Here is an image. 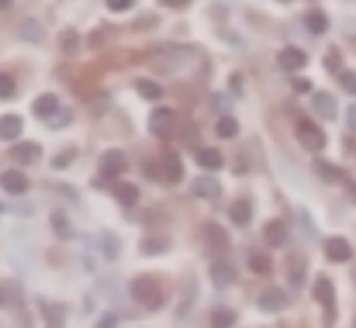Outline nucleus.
Returning a JSON list of instances; mask_svg holds the SVG:
<instances>
[{
  "mask_svg": "<svg viewBox=\"0 0 356 328\" xmlns=\"http://www.w3.org/2000/svg\"><path fill=\"white\" fill-rule=\"evenodd\" d=\"M287 304H291V297H287V290H284V287H266V290L256 297V308H259V311H266V315H280Z\"/></svg>",
  "mask_w": 356,
  "mask_h": 328,
  "instance_id": "obj_5",
  "label": "nucleus"
},
{
  "mask_svg": "<svg viewBox=\"0 0 356 328\" xmlns=\"http://www.w3.org/2000/svg\"><path fill=\"white\" fill-rule=\"evenodd\" d=\"M124 170H128L124 152H118V149H108V152L101 156V173H104V177H111V180H115V177H121Z\"/></svg>",
  "mask_w": 356,
  "mask_h": 328,
  "instance_id": "obj_13",
  "label": "nucleus"
},
{
  "mask_svg": "<svg viewBox=\"0 0 356 328\" xmlns=\"http://www.w3.org/2000/svg\"><path fill=\"white\" fill-rule=\"evenodd\" d=\"M353 280H356V273H353Z\"/></svg>",
  "mask_w": 356,
  "mask_h": 328,
  "instance_id": "obj_54",
  "label": "nucleus"
},
{
  "mask_svg": "<svg viewBox=\"0 0 356 328\" xmlns=\"http://www.w3.org/2000/svg\"><path fill=\"white\" fill-rule=\"evenodd\" d=\"M59 42H63V52H66V56H76V52H80V35H76V31H63Z\"/></svg>",
  "mask_w": 356,
  "mask_h": 328,
  "instance_id": "obj_33",
  "label": "nucleus"
},
{
  "mask_svg": "<svg viewBox=\"0 0 356 328\" xmlns=\"http://www.w3.org/2000/svg\"><path fill=\"white\" fill-rule=\"evenodd\" d=\"M173 124H177V110L173 108H156L149 114V131L152 135H170Z\"/></svg>",
  "mask_w": 356,
  "mask_h": 328,
  "instance_id": "obj_10",
  "label": "nucleus"
},
{
  "mask_svg": "<svg viewBox=\"0 0 356 328\" xmlns=\"http://www.w3.org/2000/svg\"><path fill=\"white\" fill-rule=\"evenodd\" d=\"M346 38H353V42H356V17H350V21H346Z\"/></svg>",
  "mask_w": 356,
  "mask_h": 328,
  "instance_id": "obj_49",
  "label": "nucleus"
},
{
  "mask_svg": "<svg viewBox=\"0 0 356 328\" xmlns=\"http://www.w3.org/2000/svg\"><path fill=\"white\" fill-rule=\"evenodd\" d=\"M294 135H298V142L308 149V152H325V145H329V135L322 131V124H315V121H308V117H298V124H294Z\"/></svg>",
  "mask_w": 356,
  "mask_h": 328,
  "instance_id": "obj_3",
  "label": "nucleus"
},
{
  "mask_svg": "<svg viewBox=\"0 0 356 328\" xmlns=\"http://www.w3.org/2000/svg\"><path fill=\"white\" fill-rule=\"evenodd\" d=\"M21 124H24V121H21L17 114H3V117H0V138H3V142H14V145H17Z\"/></svg>",
  "mask_w": 356,
  "mask_h": 328,
  "instance_id": "obj_25",
  "label": "nucleus"
},
{
  "mask_svg": "<svg viewBox=\"0 0 356 328\" xmlns=\"http://www.w3.org/2000/svg\"><path fill=\"white\" fill-rule=\"evenodd\" d=\"M346 124H350V131H356V104H350L346 110Z\"/></svg>",
  "mask_w": 356,
  "mask_h": 328,
  "instance_id": "obj_48",
  "label": "nucleus"
},
{
  "mask_svg": "<svg viewBox=\"0 0 356 328\" xmlns=\"http://www.w3.org/2000/svg\"><path fill=\"white\" fill-rule=\"evenodd\" d=\"M201 238L208 242V249H225V252H229V245H232L229 231H225L222 224H215V221H204V224H201Z\"/></svg>",
  "mask_w": 356,
  "mask_h": 328,
  "instance_id": "obj_8",
  "label": "nucleus"
},
{
  "mask_svg": "<svg viewBox=\"0 0 356 328\" xmlns=\"http://www.w3.org/2000/svg\"><path fill=\"white\" fill-rule=\"evenodd\" d=\"M97 328H118V315H115V311L101 315V318H97Z\"/></svg>",
  "mask_w": 356,
  "mask_h": 328,
  "instance_id": "obj_39",
  "label": "nucleus"
},
{
  "mask_svg": "<svg viewBox=\"0 0 356 328\" xmlns=\"http://www.w3.org/2000/svg\"><path fill=\"white\" fill-rule=\"evenodd\" d=\"M277 63H280V69H287V73H301V69L308 66V52L298 49V45H287V49H280Z\"/></svg>",
  "mask_w": 356,
  "mask_h": 328,
  "instance_id": "obj_6",
  "label": "nucleus"
},
{
  "mask_svg": "<svg viewBox=\"0 0 356 328\" xmlns=\"http://www.w3.org/2000/svg\"><path fill=\"white\" fill-rule=\"evenodd\" d=\"M191 190H194V197H201V201H218V197H222V183H218L215 177H197Z\"/></svg>",
  "mask_w": 356,
  "mask_h": 328,
  "instance_id": "obj_15",
  "label": "nucleus"
},
{
  "mask_svg": "<svg viewBox=\"0 0 356 328\" xmlns=\"http://www.w3.org/2000/svg\"><path fill=\"white\" fill-rule=\"evenodd\" d=\"M305 266H308V259L301 252L287 256V284H291V290H301L305 287Z\"/></svg>",
  "mask_w": 356,
  "mask_h": 328,
  "instance_id": "obj_14",
  "label": "nucleus"
},
{
  "mask_svg": "<svg viewBox=\"0 0 356 328\" xmlns=\"http://www.w3.org/2000/svg\"><path fill=\"white\" fill-rule=\"evenodd\" d=\"M142 173H145V177H163V170H159L156 163H142Z\"/></svg>",
  "mask_w": 356,
  "mask_h": 328,
  "instance_id": "obj_46",
  "label": "nucleus"
},
{
  "mask_svg": "<svg viewBox=\"0 0 356 328\" xmlns=\"http://www.w3.org/2000/svg\"><path fill=\"white\" fill-rule=\"evenodd\" d=\"M28 187H31V183H28V177H24L21 170H3V173H0V190H3V194L21 197Z\"/></svg>",
  "mask_w": 356,
  "mask_h": 328,
  "instance_id": "obj_7",
  "label": "nucleus"
},
{
  "mask_svg": "<svg viewBox=\"0 0 356 328\" xmlns=\"http://www.w3.org/2000/svg\"><path fill=\"white\" fill-rule=\"evenodd\" d=\"M135 90H138L145 101H163V87H159L156 80H138V83H135Z\"/></svg>",
  "mask_w": 356,
  "mask_h": 328,
  "instance_id": "obj_31",
  "label": "nucleus"
},
{
  "mask_svg": "<svg viewBox=\"0 0 356 328\" xmlns=\"http://www.w3.org/2000/svg\"><path fill=\"white\" fill-rule=\"evenodd\" d=\"M215 135H218V138H236L238 135V121L232 117V114H222V117H218V124H215Z\"/></svg>",
  "mask_w": 356,
  "mask_h": 328,
  "instance_id": "obj_28",
  "label": "nucleus"
},
{
  "mask_svg": "<svg viewBox=\"0 0 356 328\" xmlns=\"http://www.w3.org/2000/svg\"><path fill=\"white\" fill-rule=\"evenodd\" d=\"M170 249H173V238H170V235H149V238L138 242V252H142V256H163V252H170Z\"/></svg>",
  "mask_w": 356,
  "mask_h": 328,
  "instance_id": "obj_16",
  "label": "nucleus"
},
{
  "mask_svg": "<svg viewBox=\"0 0 356 328\" xmlns=\"http://www.w3.org/2000/svg\"><path fill=\"white\" fill-rule=\"evenodd\" d=\"M152 24H156V17H152V14H145V17H138V21H135V28H138V31H142V28L149 31Z\"/></svg>",
  "mask_w": 356,
  "mask_h": 328,
  "instance_id": "obj_45",
  "label": "nucleus"
},
{
  "mask_svg": "<svg viewBox=\"0 0 356 328\" xmlns=\"http://www.w3.org/2000/svg\"><path fill=\"white\" fill-rule=\"evenodd\" d=\"M229 218H232V224L245 228V224L252 221V201H249V197H238L236 204L229 208Z\"/></svg>",
  "mask_w": 356,
  "mask_h": 328,
  "instance_id": "obj_23",
  "label": "nucleus"
},
{
  "mask_svg": "<svg viewBox=\"0 0 356 328\" xmlns=\"http://www.w3.org/2000/svg\"><path fill=\"white\" fill-rule=\"evenodd\" d=\"M14 90H17V83H14V76H10V73H0V101H7V97H14Z\"/></svg>",
  "mask_w": 356,
  "mask_h": 328,
  "instance_id": "obj_35",
  "label": "nucleus"
},
{
  "mask_svg": "<svg viewBox=\"0 0 356 328\" xmlns=\"http://www.w3.org/2000/svg\"><path fill=\"white\" fill-rule=\"evenodd\" d=\"M305 28H308L312 35H325V31H329V14L318 10V7L308 10V14H305Z\"/></svg>",
  "mask_w": 356,
  "mask_h": 328,
  "instance_id": "obj_26",
  "label": "nucleus"
},
{
  "mask_svg": "<svg viewBox=\"0 0 356 328\" xmlns=\"http://www.w3.org/2000/svg\"><path fill=\"white\" fill-rule=\"evenodd\" d=\"M17 35H21L24 42H35V45H38V42H45V28H42V24H38L35 17H28V21H21V28H17Z\"/></svg>",
  "mask_w": 356,
  "mask_h": 328,
  "instance_id": "obj_27",
  "label": "nucleus"
},
{
  "mask_svg": "<svg viewBox=\"0 0 356 328\" xmlns=\"http://www.w3.org/2000/svg\"><path fill=\"white\" fill-rule=\"evenodd\" d=\"M10 3H14V0H0V10H7V7H10Z\"/></svg>",
  "mask_w": 356,
  "mask_h": 328,
  "instance_id": "obj_52",
  "label": "nucleus"
},
{
  "mask_svg": "<svg viewBox=\"0 0 356 328\" xmlns=\"http://www.w3.org/2000/svg\"><path fill=\"white\" fill-rule=\"evenodd\" d=\"M211 328H236V311L232 308H215L211 311Z\"/></svg>",
  "mask_w": 356,
  "mask_h": 328,
  "instance_id": "obj_30",
  "label": "nucleus"
},
{
  "mask_svg": "<svg viewBox=\"0 0 356 328\" xmlns=\"http://www.w3.org/2000/svg\"><path fill=\"white\" fill-rule=\"evenodd\" d=\"M249 270H252L256 277H266V273L273 270V263H270L266 252H249Z\"/></svg>",
  "mask_w": 356,
  "mask_h": 328,
  "instance_id": "obj_29",
  "label": "nucleus"
},
{
  "mask_svg": "<svg viewBox=\"0 0 356 328\" xmlns=\"http://www.w3.org/2000/svg\"><path fill=\"white\" fill-rule=\"evenodd\" d=\"M70 163H73V149H66L63 156H56V159H52V170H66Z\"/></svg>",
  "mask_w": 356,
  "mask_h": 328,
  "instance_id": "obj_38",
  "label": "nucleus"
},
{
  "mask_svg": "<svg viewBox=\"0 0 356 328\" xmlns=\"http://www.w3.org/2000/svg\"><path fill=\"white\" fill-rule=\"evenodd\" d=\"M111 194H115V201H118L121 208H135V204H138V187H135V183L118 180V183L111 187Z\"/></svg>",
  "mask_w": 356,
  "mask_h": 328,
  "instance_id": "obj_22",
  "label": "nucleus"
},
{
  "mask_svg": "<svg viewBox=\"0 0 356 328\" xmlns=\"http://www.w3.org/2000/svg\"><path fill=\"white\" fill-rule=\"evenodd\" d=\"M70 117H73L70 110H59V114H56V117L49 121V128H59V124H70Z\"/></svg>",
  "mask_w": 356,
  "mask_h": 328,
  "instance_id": "obj_42",
  "label": "nucleus"
},
{
  "mask_svg": "<svg viewBox=\"0 0 356 328\" xmlns=\"http://www.w3.org/2000/svg\"><path fill=\"white\" fill-rule=\"evenodd\" d=\"M10 159H17L21 166H28V163L42 159V145H38V142H17V145L10 149Z\"/></svg>",
  "mask_w": 356,
  "mask_h": 328,
  "instance_id": "obj_19",
  "label": "nucleus"
},
{
  "mask_svg": "<svg viewBox=\"0 0 356 328\" xmlns=\"http://www.w3.org/2000/svg\"><path fill=\"white\" fill-rule=\"evenodd\" d=\"M339 87H343L350 97H356V69H343V73H339Z\"/></svg>",
  "mask_w": 356,
  "mask_h": 328,
  "instance_id": "obj_34",
  "label": "nucleus"
},
{
  "mask_svg": "<svg viewBox=\"0 0 356 328\" xmlns=\"http://www.w3.org/2000/svg\"><path fill=\"white\" fill-rule=\"evenodd\" d=\"M325 63H329V69H339V73H343V56H339V52H329Z\"/></svg>",
  "mask_w": 356,
  "mask_h": 328,
  "instance_id": "obj_43",
  "label": "nucleus"
},
{
  "mask_svg": "<svg viewBox=\"0 0 356 328\" xmlns=\"http://www.w3.org/2000/svg\"><path fill=\"white\" fill-rule=\"evenodd\" d=\"M163 7H170V10H184V7H191V0H159Z\"/></svg>",
  "mask_w": 356,
  "mask_h": 328,
  "instance_id": "obj_44",
  "label": "nucleus"
},
{
  "mask_svg": "<svg viewBox=\"0 0 356 328\" xmlns=\"http://www.w3.org/2000/svg\"><path fill=\"white\" fill-rule=\"evenodd\" d=\"M59 110L63 108H59V97H56V94H38V97L31 101V114L42 117V121H52Z\"/></svg>",
  "mask_w": 356,
  "mask_h": 328,
  "instance_id": "obj_11",
  "label": "nucleus"
},
{
  "mask_svg": "<svg viewBox=\"0 0 356 328\" xmlns=\"http://www.w3.org/2000/svg\"><path fill=\"white\" fill-rule=\"evenodd\" d=\"M3 304H7V290L0 287V308H3Z\"/></svg>",
  "mask_w": 356,
  "mask_h": 328,
  "instance_id": "obj_51",
  "label": "nucleus"
},
{
  "mask_svg": "<svg viewBox=\"0 0 356 328\" xmlns=\"http://www.w3.org/2000/svg\"><path fill=\"white\" fill-rule=\"evenodd\" d=\"M121 252V245H118V235H104V256L108 259H115Z\"/></svg>",
  "mask_w": 356,
  "mask_h": 328,
  "instance_id": "obj_36",
  "label": "nucleus"
},
{
  "mask_svg": "<svg viewBox=\"0 0 356 328\" xmlns=\"http://www.w3.org/2000/svg\"><path fill=\"white\" fill-rule=\"evenodd\" d=\"M294 90H298V94H315V90H312V80H305V76H294Z\"/></svg>",
  "mask_w": 356,
  "mask_h": 328,
  "instance_id": "obj_40",
  "label": "nucleus"
},
{
  "mask_svg": "<svg viewBox=\"0 0 356 328\" xmlns=\"http://www.w3.org/2000/svg\"><path fill=\"white\" fill-rule=\"evenodd\" d=\"M197 166L208 170V173H215V170L225 166V156H222L218 149H197Z\"/></svg>",
  "mask_w": 356,
  "mask_h": 328,
  "instance_id": "obj_24",
  "label": "nucleus"
},
{
  "mask_svg": "<svg viewBox=\"0 0 356 328\" xmlns=\"http://www.w3.org/2000/svg\"><path fill=\"white\" fill-rule=\"evenodd\" d=\"M52 228L66 235V231H70V221H66V218H63V215H59V211H56V215H52Z\"/></svg>",
  "mask_w": 356,
  "mask_h": 328,
  "instance_id": "obj_41",
  "label": "nucleus"
},
{
  "mask_svg": "<svg viewBox=\"0 0 356 328\" xmlns=\"http://www.w3.org/2000/svg\"><path fill=\"white\" fill-rule=\"evenodd\" d=\"M163 180H170V183H180L184 180V159L177 152H166L163 156Z\"/></svg>",
  "mask_w": 356,
  "mask_h": 328,
  "instance_id": "obj_21",
  "label": "nucleus"
},
{
  "mask_svg": "<svg viewBox=\"0 0 356 328\" xmlns=\"http://www.w3.org/2000/svg\"><path fill=\"white\" fill-rule=\"evenodd\" d=\"M128 290H131V301H135V304H142L145 311H159V308L166 304V290H163L159 277H152V273L135 277V280L128 284Z\"/></svg>",
  "mask_w": 356,
  "mask_h": 328,
  "instance_id": "obj_2",
  "label": "nucleus"
},
{
  "mask_svg": "<svg viewBox=\"0 0 356 328\" xmlns=\"http://www.w3.org/2000/svg\"><path fill=\"white\" fill-rule=\"evenodd\" d=\"M325 259H329V263H350V259H353V245H350V238H343V235L325 238Z\"/></svg>",
  "mask_w": 356,
  "mask_h": 328,
  "instance_id": "obj_9",
  "label": "nucleus"
},
{
  "mask_svg": "<svg viewBox=\"0 0 356 328\" xmlns=\"http://www.w3.org/2000/svg\"><path fill=\"white\" fill-rule=\"evenodd\" d=\"M194 297H197V280H194V277H187V280H184V290H180V304H177V322H187Z\"/></svg>",
  "mask_w": 356,
  "mask_h": 328,
  "instance_id": "obj_17",
  "label": "nucleus"
},
{
  "mask_svg": "<svg viewBox=\"0 0 356 328\" xmlns=\"http://www.w3.org/2000/svg\"><path fill=\"white\" fill-rule=\"evenodd\" d=\"M211 284H215L218 290L232 287V284H236V266H232L229 259H215V263H211Z\"/></svg>",
  "mask_w": 356,
  "mask_h": 328,
  "instance_id": "obj_12",
  "label": "nucleus"
},
{
  "mask_svg": "<svg viewBox=\"0 0 356 328\" xmlns=\"http://www.w3.org/2000/svg\"><path fill=\"white\" fill-rule=\"evenodd\" d=\"M149 69H156L159 76H187L201 66V56L191 45H159L145 56Z\"/></svg>",
  "mask_w": 356,
  "mask_h": 328,
  "instance_id": "obj_1",
  "label": "nucleus"
},
{
  "mask_svg": "<svg viewBox=\"0 0 356 328\" xmlns=\"http://www.w3.org/2000/svg\"><path fill=\"white\" fill-rule=\"evenodd\" d=\"M315 301L325 311V328H336V287H332L329 277H318L315 280Z\"/></svg>",
  "mask_w": 356,
  "mask_h": 328,
  "instance_id": "obj_4",
  "label": "nucleus"
},
{
  "mask_svg": "<svg viewBox=\"0 0 356 328\" xmlns=\"http://www.w3.org/2000/svg\"><path fill=\"white\" fill-rule=\"evenodd\" d=\"M346 197L356 204V180H350V183H346Z\"/></svg>",
  "mask_w": 356,
  "mask_h": 328,
  "instance_id": "obj_50",
  "label": "nucleus"
},
{
  "mask_svg": "<svg viewBox=\"0 0 356 328\" xmlns=\"http://www.w3.org/2000/svg\"><path fill=\"white\" fill-rule=\"evenodd\" d=\"M280 3H291V0H280Z\"/></svg>",
  "mask_w": 356,
  "mask_h": 328,
  "instance_id": "obj_53",
  "label": "nucleus"
},
{
  "mask_svg": "<svg viewBox=\"0 0 356 328\" xmlns=\"http://www.w3.org/2000/svg\"><path fill=\"white\" fill-rule=\"evenodd\" d=\"M287 235H291L287 221H270V224L263 228V242H266L270 249H280V245L287 242Z\"/></svg>",
  "mask_w": 356,
  "mask_h": 328,
  "instance_id": "obj_18",
  "label": "nucleus"
},
{
  "mask_svg": "<svg viewBox=\"0 0 356 328\" xmlns=\"http://www.w3.org/2000/svg\"><path fill=\"white\" fill-rule=\"evenodd\" d=\"M312 108H315L318 117L332 121V117H336V97H332V94H325V90H315V94H312Z\"/></svg>",
  "mask_w": 356,
  "mask_h": 328,
  "instance_id": "obj_20",
  "label": "nucleus"
},
{
  "mask_svg": "<svg viewBox=\"0 0 356 328\" xmlns=\"http://www.w3.org/2000/svg\"><path fill=\"white\" fill-rule=\"evenodd\" d=\"M301 228H305V235H312V238H315V224H312V218H308L305 211H301Z\"/></svg>",
  "mask_w": 356,
  "mask_h": 328,
  "instance_id": "obj_47",
  "label": "nucleus"
},
{
  "mask_svg": "<svg viewBox=\"0 0 356 328\" xmlns=\"http://www.w3.org/2000/svg\"><path fill=\"white\" fill-rule=\"evenodd\" d=\"M315 170H318V177H325L329 183H339V180H343V170H339V166H329V163H322V159L315 163Z\"/></svg>",
  "mask_w": 356,
  "mask_h": 328,
  "instance_id": "obj_32",
  "label": "nucleus"
},
{
  "mask_svg": "<svg viewBox=\"0 0 356 328\" xmlns=\"http://www.w3.org/2000/svg\"><path fill=\"white\" fill-rule=\"evenodd\" d=\"M108 3V10H115V14H121V10H131L135 7V0H104Z\"/></svg>",
  "mask_w": 356,
  "mask_h": 328,
  "instance_id": "obj_37",
  "label": "nucleus"
}]
</instances>
